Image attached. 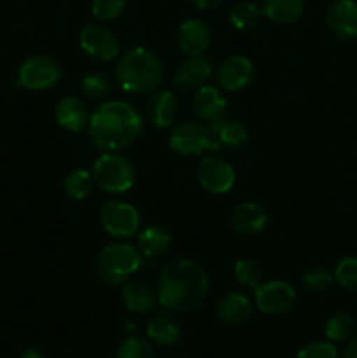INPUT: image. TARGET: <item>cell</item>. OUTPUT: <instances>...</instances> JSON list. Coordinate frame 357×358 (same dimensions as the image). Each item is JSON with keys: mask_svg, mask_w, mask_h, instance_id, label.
<instances>
[{"mask_svg": "<svg viewBox=\"0 0 357 358\" xmlns=\"http://www.w3.org/2000/svg\"><path fill=\"white\" fill-rule=\"evenodd\" d=\"M252 313V303L244 292H230L217 306V318L226 327H238L245 324Z\"/></svg>", "mask_w": 357, "mask_h": 358, "instance_id": "ac0fdd59", "label": "cell"}, {"mask_svg": "<svg viewBox=\"0 0 357 358\" xmlns=\"http://www.w3.org/2000/svg\"><path fill=\"white\" fill-rule=\"evenodd\" d=\"M234 278L241 287H248V289H258L262 283V268L252 259H240L237 261L233 268Z\"/></svg>", "mask_w": 357, "mask_h": 358, "instance_id": "f546056e", "label": "cell"}, {"mask_svg": "<svg viewBox=\"0 0 357 358\" xmlns=\"http://www.w3.org/2000/svg\"><path fill=\"white\" fill-rule=\"evenodd\" d=\"M56 122L62 128L69 129V131L77 133L90 122V114H88V107L80 98L77 96H65L58 101L55 110Z\"/></svg>", "mask_w": 357, "mask_h": 358, "instance_id": "44dd1931", "label": "cell"}, {"mask_svg": "<svg viewBox=\"0 0 357 358\" xmlns=\"http://www.w3.org/2000/svg\"><path fill=\"white\" fill-rule=\"evenodd\" d=\"M115 79L126 93H153L163 80V63L150 49L133 48L119 59L115 66Z\"/></svg>", "mask_w": 357, "mask_h": 358, "instance_id": "3957f363", "label": "cell"}, {"mask_svg": "<svg viewBox=\"0 0 357 358\" xmlns=\"http://www.w3.org/2000/svg\"><path fill=\"white\" fill-rule=\"evenodd\" d=\"M212 73L214 65L210 58H206L205 55L189 56L177 69L174 86L182 93H189V91L200 90L202 86H205L206 80L212 77Z\"/></svg>", "mask_w": 357, "mask_h": 358, "instance_id": "4fadbf2b", "label": "cell"}, {"mask_svg": "<svg viewBox=\"0 0 357 358\" xmlns=\"http://www.w3.org/2000/svg\"><path fill=\"white\" fill-rule=\"evenodd\" d=\"M100 220L104 229L114 238H132L140 227V215L135 206L122 201H108L102 206Z\"/></svg>", "mask_w": 357, "mask_h": 358, "instance_id": "ba28073f", "label": "cell"}, {"mask_svg": "<svg viewBox=\"0 0 357 358\" xmlns=\"http://www.w3.org/2000/svg\"><path fill=\"white\" fill-rule=\"evenodd\" d=\"M142 264V255L128 243H112L100 250L97 257V273L107 285H121Z\"/></svg>", "mask_w": 357, "mask_h": 358, "instance_id": "277c9868", "label": "cell"}, {"mask_svg": "<svg viewBox=\"0 0 357 358\" xmlns=\"http://www.w3.org/2000/svg\"><path fill=\"white\" fill-rule=\"evenodd\" d=\"M192 110L206 124H216L226 117L227 101L214 86H202L192 96Z\"/></svg>", "mask_w": 357, "mask_h": 358, "instance_id": "9a60e30c", "label": "cell"}, {"mask_svg": "<svg viewBox=\"0 0 357 358\" xmlns=\"http://www.w3.org/2000/svg\"><path fill=\"white\" fill-rule=\"evenodd\" d=\"M126 0H93L91 14L100 21H114L125 13Z\"/></svg>", "mask_w": 357, "mask_h": 358, "instance_id": "836d02e7", "label": "cell"}, {"mask_svg": "<svg viewBox=\"0 0 357 358\" xmlns=\"http://www.w3.org/2000/svg\"><path fill=\"white\" fill-rule=\"evenodd\" d=\"M230 224L238 234H259L268 224V212L259 203H241L231 212Z\"/></svg>", "mask_w": 357, "mask_h": 358, "instance_id": "2e32d148", "label": "cell"}, {"mask_svg": "<svg viewBox=\"0 0 357 358\" xmlns=\"http://www.w3.org/2000/svg\"><path fill=\"white\" fill-rule=\"evenodd\" d=\"M296 358H342L331 341H314L301 348Z\"/></svg>", "mask_w": 357, "mask_h": 358, "instance_id": "e575fe53", "label": "cell"}, {"mask_svg": "<svg viewBox=\"0 0 357 358\" xmlns=\"http://www.w3.org/2000/svg\"><path fill=\"white\" fill-rule=\"evenodd\" d=\"M94 185V178L90 171L86 170H74L63 180V191L70 199H86L91 194Z\"/></svg>", "mask_w": 357, "mask_h": 358, "instance_id": "4316f807", "label": "cell"}, {"mask_svg": "<svg viewBox=\"0 0 357 358\" xmlns=\"http://www.w3.org/2000/svg\"><path fill=\"white\" fill-rule=\"evenodd\" d=\"M21 358H46V357H44V353L41 352V350L28 348L27 352H23V355H21Z\"/></svg>", "mask_w": 357, "mask_h": 358, "instance_id": "74e56055", "label": "cell"}, {"mask_svg": "<svg viewBox=\"0 0 357 358\" xmlns=\"http://www.w3.org/2000/svg\"><path fill=\"white\" fill-rule=\"evenodd\" d=\"M262 16L261 7L254 2H240L230 13V21L237 30H248L259 23Z\"/></svg>", "mask_w": 357, "mask_h": 358, "instance_id": "f1b7e54d", "label": "cell"}, {"mask_svg": "<svg viewBox=\"0 0 357 358\" xmlns=\"http://www.w3.org/2000/svg\"><path fill=\"white\" fill-rule=\"evenodd\" d=\"M262 16L276 24H289L300 20L304 10V0H261Z\"/></svg>", "mask_w": 357, "mask_h": 358, "instance_id": "cb8c5ba5", "label": "cell"}, {"mask_svg": "<svg viewBox=\"0 0 357 358\" xmlns=\"http://www.w3.org/2000/svg\"><path fill=\"white\" fill-rule=\"evenodd\" d=\"M88 129L94 147L105 152H115L139 140L144 131V119L130 103L112 100L100 105L90 115Z\"/></svg>", "mask_w": 357, "mask_h": 358, "instance_id": "7a4b0ae2", "label": "cell"}, {"mask_svg": "<svg viewBox=\"0 0 357 358\" xmlns=\"http://www.w3.org/2000/svg\"><path fill=\"white\" fill-rule=\"evenodd\" d=\"M335 280L343 290L357 294V257H345L335 269Z\"/></svg>", "mask_w": 357, "mask_h": 358, "instance_id": "1f68e13d", "label": "cell"}, {"mask_svg": "<svg viewBox=\"0 0 357 358\" xmlns=\"http://www.w3.org/2000/svg\"><path fill=\"white\" fill-rule=\"evenodd\" d=\"M172 247V236L168 229L161 226L146 227L136 238V248L146 259H158L167 254Z\"/></svg>", "mask_w": 357, "mask_h": 358, "instance_id": "603a6c76", "label": "cell"}, {"mask_svg": "<svg viewBox=\"0 0 357 358\" xmlns=\"http://www.w3.org/2000/svg\"><path fill=\"white\" fill-rule=\"evenodd\" d=\"M224 2H226V0H192V3H195L200 10H214L217 9V7L223 6Z\"/></svg>", "mask_w": 357, "mask_h": 358, "instance_id": "d590c367", "label": "cell"}, {"mask_svg": "<svg viewBox=\"0 0 357 358\" xmlns=\"http://www.w3.org/2000/svg\"><path fill=\"white\" fill-rule=\"evenodd\" d=\"M177 117V98L172 91H156L147 101V119L158 129L172 126Z\"/></svg>", "mask_w": 357, "mask_h": 358, "instance_id": "ffe728a7", "label": "cell"}, {"mask_svg": "<svg viewBox=\"0 0 357 358\" xmlns=\"http://www.w3.org/2000/svg\"><path fill=\"white\" fill-rule=\"evenodd\" d=\"M122 303L126 310L136 315H146L154 310L158 296L153 287L146 282H132L122 289Z\"/></svg>", "mask_w": 357, "mask_h": 358, "instance_id": "7402d4cb", "label": "cell"}, {"mask_svg": "<svg viewBox=\"0 0 357 358\" xmlns=\"http://www.w3.org/2000/svg\"><path fill=\"white\" fill-rule=\"evenodd\" d=\"M217 84L226 91H241L254 80V65L245 56H230L216 72Z\"/></svg>", "mask_w": 357, "mask_h": 358, "instance_id": "5bb4252c", "label": "cell"}, {"mask_svg": "<svg viewBox=\"0 0 357 358\" xmlns=\"http://www.w3.org/2000/svg\"><path fill=\"white\" fill-rule=\"evenodd\" d=\"M326 24L329 31L342 41L357 38L356 0H335L326 10Z\"/></svg>", "mask_w": 357, "mask_h": 358, "instance_id": "7c38bea8", "label": "cell"}, {"mask_svg": "<svg viewBox=\"0 0 357 358\" xmlns=\"http://www.w3.org/2000/svg\"><path fill=\"white\" fill-rule=\"evenodd\" d=\"M146 332L150 343H156L160 346H172L181 339L182 327L177 318L170 315H160L147 324Z\"/></svg>", "mask_w": 357, "mask_h": 358, "instance_id": "d4e9b609", "label": "cell"}, {"mask_svg": "<svg viewBox=\"0 0 357 358\" xmlns=\"http://www.w3.org/2000/svg\"><path fill=\"white\" fill-rule=\"evenodd\" d=\"M80 90L86 94L88 98L94 101H104L114 91V83H112L111 76L100 70H94V72L86 73L80 80Z\"/></svg>", "mask_w": 357, "mask_h": 358, "instance_id": "484cf974", "label": "cell"}, {"mask_svg": "<svg viewBox=\"0 0 357 358\" xmlns=\"http://www.w3.org/2000/svg\"><path fill=\"white\" fill-rule=\"evenodd\" d=\"M62 76L59 63L49 55H35L24 59L18 72V84L28 91H44L55 86Z\"/></svg>", "mask_w": 357, "mask_h": 358, "instance_id": "52a82bcc", "label": "cell"}, {"mask_svg": "<svg viewBox=\"0 0 357 358\" xmlns=\"http://www.w3.org/2000/svg\"><path fill=\"white\" fill-rule=\"evenodd\" d=\"M342 358H357V336L356 338L349 339L345 350H343Z\"/></svg>", "mask_w": 357, "mask_h": 358, "instance_id": "8d00e7d4", "label": "cell"}, {"mask_svg": "<svg viewBox=\"0 0 357 358\" xmlns=\"http://www.w3.org/2000/svg\"><path fill=\"white\" fill-rule=\"evenodd\" d=\"M79 44L90 58L111 62L119 55V41L111 28L104 24H88L79 35Z\"/></svg>", "mask_w": 357, "mask_h": 358, "instance_id": "9c48e42d", "label": "cell"}, {"mask_svg": "<svg viewBox=\"0 0 357 358\" xmlns=\"http://www.w3.org/2000/svg\"><path fill=\"white\" fill-rule=\"evenodd\" d=\"M324 332L331 343L349 341L356 332V318L349 313H335L326 322Z\"/></svg>", "mask_w": 357, "mask_h": 358, "instance_id": "83f0119b", "label": "cell"}, {"mask_svg": "<svg viewBox=\"0 0 357 358\" xmlns=\"http://www.w3.org/2000/svg\"><path fill=\"white\" fill-rule=\"evenodd\" d=\"M210 131H212L217 149H220V147L233 150L244 149L251 138L247 126L237 119H220L216 124H210Z\"/></svg>", "mask_w": 357, "mask_h": 358, "instance_id": "d6986e66", "label": "cell"}, {"mask_svg": "<svg viewBox=\"0 0 357 358\" xmlns=\"http://www.w3.org/2000/svg\"><path fill=\"white\" fill-rule=\"evenodd\" d=\"M115 358H154V348L147 339L130 336L119 345Z\"/></svg>", "mask_w": 357, "mask_h": 358, "instance_id": "4dcf8cb0", "label": "cell"}, {"mask_svg": "<svg viewBox=\"0 0 357 358\" xmlns=\"http://www.w3.org/2000/svg\"><path fill=\"white\" fill-rule=\"evenodd\" d=\"M209 278L198 262L175 259L168 262L158 278V301L170 311H191L205 301Z\"/></svg>", "mask_w": 357, "mask_h": 358, "instance_id": "6da1fadb", "label": "cell"}, {"mask_svg": "<svg viewBox=\"0 0 357 358\" xmlns=\"http://www.w3.org/2000/svg\"><path fill=\"white\" fill-rule=\"evenodd\" d=\"M178 45L188 56L203 55L209 49L212 35L202 20H186L178 27Z\"/></svg>", "mask_w": 357, "mask_h": 358, "instance_id": "e0dca14e", "label": "cell"}, {"mask_svg": "<svg viewBox=\"0 0 357 358\" xmlns=\"http://www.w3.org/2000/svg\"><path fill=\"white\" fill-rule=\"evenodd\" d=\"M335 275L322 266H314L303 273V285L310 292H324L331 287Z\"/></svg>", "mask_w": 357, "mask_h": 358, "instance_id": "d6a6232c", "label": "cell"}, {"mask_svg": "<svg viewBox=\"0 0 357 358\" xmlns=\"http://www.w3.org/2000/svg\"><path fill=\"white\" fill-rule=\"evenodd\" d=\"M296 292L293 287L282 280L261 283L255 289V304L258 310L265 315H282L287 313L294 306Z\"/></svg>", "mask_w": 357, "mask_h": 358, "instance_id": "8fae6325", "label": "cell"}, {"mask_svg": "<svg viewBox=\"0 0 357 358\" xmlns=\"http://www.w3.org/2000/svg\"><path fill=\"white\" fill-rule=\"evenodd\" d=\"M196 177H198L200 185L212 194H226L237 180V175H234L231 164L216 156L202 159L198 170H196Z\"/></svg>", "mask_w": 357, "mask_h": 358, "instance_id": "30bf717a", "label": "cell"}, {"mask_svg": "<svg viewBox=\"0 0 357 358\" xmlns=\"http://www.w3.org/2000/svg\"><path fill=\"white\" fill-rule=\"evenodd\" d=\"M94 184L105 192L121 194L135 184V168L132 161L118 152H105L93 164Z\"/></svg>", "mask_w": 357, "mask_h": 358, "instance_id": "5b68a950", "label": "cell"}, {"mask_svg": "<svg viewBox=\"0 0 357 358\" xmlns=\"http://www.w3.org/2000/svg\"><path fill=\"white\" fill-rule=\"evenodd\" d=\"M168 147L184 157L200 156L209 149L217 150L210 126L195 121H186L175 126L168 136Z\"/></svg>", "mask_w": 357, "mask_h": 358, "instance_id": "8992f818", "label": "cell"}]
</instances>
